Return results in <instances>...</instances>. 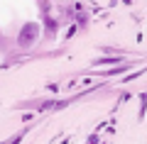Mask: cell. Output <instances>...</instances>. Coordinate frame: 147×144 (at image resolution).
<instances>
[{
    "label": "cell",
    "mask_w": 147,
    "mask_h": 144,
    "mask_svg": "<svg viewBox=\"0 0 147 144\" xmlns=\"http://www.w3.org/2000/svg\"><path fill=\"white\" fill-rule=\"evenodd\" d=\"M37 32H39V27H37V25H32V22H30V25H25V27H22V32H20V37H17V42H20L22 46L32 44V37H34Z\"/></svg>",
    "instance_id": "cell-1"
},
{
    "label": "cell",
    "mask_w": 147,
    "mask_h": 144,
    "mask_svg": "<svg viewBox=\"0 0 147 144\" xmlns=\"http://www.w3.org/2000/svg\"><path fill=\"white\" fill-rule=\"evenodd\" d=\"M22 137H25V132H20V134H15V137H12L10 142H7V144H17V142H20V139H22Z\"/></svg>",
    "instance_id": "cell-2"
}]
</instances>
